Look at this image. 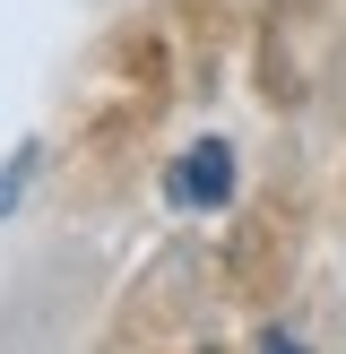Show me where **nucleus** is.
Listing matches in <instances>:
<instances>
[{"mask_svg":"<svg viewBox=\"0 0 346 354\" xmlns=\"http://www.w3.org/2000/svg\"><path fill=\"white\" fill-rule=\"evenodd\" d=\"M165 199L173 207H225L234 199V147H225V138H199V147L165 173Z\"/></svg>","mask_w":346,"mask_h":354,"instance_id":"f257e3e1","label":"nucleus"},{"mask_svg":"<svg viewBox=\"0 0 346 354\" xmlns=\"http://www.w3.org/2000/svg\"><path fill=\"white\" fill-rule=\"evenodd\" d=\"M26 173H35V147H17V156H9V173H0V207L26 190Z\"/></svg>","mask_w":346,"mask_h":354,"instance_id":"f03ea898","label":"nucleus"}]
</instances>
